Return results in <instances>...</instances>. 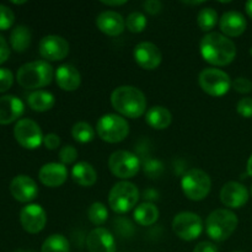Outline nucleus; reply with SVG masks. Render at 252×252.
<instances>
[{
    "label": "nucleus",
    "instance_id": "f8f14e48",
    "mask_svg": "<svg viewBox=\"0 0 252 252\" xmlns=\"http://www.w3.org/2000/svg\"><path fill=\"white\" fill-rule=\"evenodd\" d=\"M38 51L42 58L47 61H63L69 54V43L63 37L57 36V34H48L39 41Z\"/></svg>",
    "mask_w": 252,
    "mask_h": 252
},
{
    "label": "nucleus",
    "instance_id": "a878e982",
    "mask_svg": "<svg viewBox=\"0 0 252 252\" xmlns=\"http://www.w3.org/2000/svg\"><path fill=\"white\" fill-rule=\"evenodd\" d=\"M134 220L142 226H150L159 219V209L150 202H144L134 209Z\"/></svg>",
    "mask_w": 252,
    "mask_h": 252
},
{
    "label": "nucleus",
    "instance_id": "4c0bfd02",
    "mask_svg": "<svg viewBox=\"0 0 252 252\" xmlns=\"http://www.w3.org/2000/svg\"><path fill=\"white\" fill-rule=\"evenodd\" d=\"M236 111L244 118L252 117V97H244L236 105Z\"/></svg>",
    "mask_w": 252,
    "mask_h": 252
},
{
    "label": "nucleus",
    "instance_id": "cd10ccee",
    "mask_svg": "<svg viewBox=\"0 0 252 252\" xmlns=\"http://www.w3.org/2000/svg\"><path fill=\"white\" fill-rule=\"evenodd\" d=\"M70 246H69L68 239L62 234H53L48 236L44 240L43 245L41 248V252H69Z\"/></svg>",
    "mask_w": 252,
    "mask_h": 252
},
{
    "label": "nucleus",
    "instance_id": "393cba45",
    "mask_svg": "<svg viewBox=\"0 0 252 252\" xmlns=\"http://www.w3.org/2000/svg\"><path fill=\"white\" fill-rule=\"evenodd\" d=\"M27 103L36 112H47L53 108L56 98L51 93L44 90H36L27 97Z\"/></svg>",
    "mask_w": 252,
    "mask_h": 252
},
{
    "label": "nucleus",
    "instance_id": "ea45409f",
    "mask_svg": "<svg viewBox=\"0 0 252 252\" xmlns=\"http://www.w3.org/2000/svg\"><path fill=\"white\" fill-rule=\"evenodd\" d=\"M43 144L48 150H56L61 145V138L54 133H48L43 137Z\"/></svg>",
    "mask_w": 252,
    "mask_h": 252
},
{
    "label": "nucleus",
    "instance_id": "49530a36",
    "mask_svg": "<svg viewBox=\"0 0 252 252\" xmlns=\"http://www.w3.org/2000/svg\"><path fill=\"white\" fill-rule=\"evenodd\" d=\"M245 10H246V14L249 15V16L251 17L252 19V0H250V1H248L245 4Z\"/></svg>",
    "mask_w": 252,
    "mask_h": 252
},
{
    "label": "nucleus",
    "instance_id": "de8ad7c7",
    "mask_svg": "<svg viewBox=\"0 0 252 252\" xmlns=\"http://www.w3.org/2000/svg\"><path fill=\"white\" fill-rule=\"evenodd\" d=\"M248 174L252 177V155L249 158V161H248Z\"/></svg>",
    "mask_w": 252,
    "mask_h": 252
},
{
    "label": "nucleus",
    "instance_id": "f257e3e1",
    "mask_svg": "<svg viewBox=\"0 0 252 252\" xmlns=\"http://www.w3.org/2000/svg\"><path fill=\"white\" fill-rule=\"evenodd\" d=\"M199 49L204 61L216 66L228 65L236 57L235 43L219 32L204 34L199 43Z\"/></svg>",
    "mask_w": 252,
    "mask_h": 252
},
{
    "label": "nucleus",
    "instance_id": "b1692460",
    "mask_svg": "<svg viewBox=\"0 0 252 252\" xmlns=\"http://www.w3.org/2000/svg\"><path fill=\"white\" fill-rule=\"evenodd\" d=\"M145 121L152 128L158 130L166 129L172 122V115L166 107L162 106H154L149 108L145 115Z\"/></svg>",
    "mask_w": 252,
    "mask_h": 252
},
{
    "label": "nucleus",
    "instance_id": "c85d7f7f",
    "mask_svg": "<svg viewBox=\"0 0 252 252\" xmlns=\"http://www.w3.org/2000/svg\"><path fill=\"white\" fill-rule=\"evenodd\" d=\"M197 24H198L199 29L204 32H211L212 30L216 27L218 24V14L212 7H204L198 12L197 16Z\"/></svg>",
    "mask_w": 252,
    "mask_h": 252
},
{
    "label": "nucleus",
    "instance_id": "72a5a7b5",
    "mask_svg": "<svg viewBox=\"0 0 252 252\" xmlns=\"http://www.w3.org/2000/svg\"><path fill=\"white\" fill-rule=\"evenodd\" d=\"M59 159L63 165L73 164L78 159V150L73 145H65L59 150Z\"/></svg>",
    "mask_w": 252,
    "mask_h": 252
},
{
    "label": "nucleus",
    "instance_id": "bb28decb",
    "mask_svg": "<svg viewBox=\"0 0 252 252\" xmlns=\"http://www.w3.org/2000/svg\"><path fill=\"white\" fill-rule=\"evenodd\" d=\"M32 34L31 31L27 26L24 25H19V26L15 27L14 30L10 33V44H11V48L15 52H25L31 44Z\"/></svg>",
    "mask_w": 252,
    "mask_h": 252
},
{
    "label": "nucleus",
    "instance_id": "412c9836",
    "mask_svg": "<svg viewBox=\"0 0 252 252\" xmlns=\"http://www.w3.org/2000/svg\"><path fill=\"white\" fill-rule=\"evenodd\" d=\"M24 102L14 95L0 97V125H10L24 115Z\"/></svg>",
    "mask_w": 252,
    "mask_h": 252
},
{
    "label": "nucleus",
    "instance_id": "a19ab883",
    "mask_svg": "<svg viewBox=\"0 0 252 252\" xmlns=\"http://www.w3.org/2000/svg\"><path fill=\"white\" fill-rule=\"evenodd\" d=\"M143 6H144L145 11L150 15H157L162 10V4L159 0H148Z\"/></svg>",
    "mask_w": 252,
    "mask_h": 252
},
{
    "label": "nucleus",
    "instance_id": "3c124183",
    "mask_svg": "<svg viewBox=\"0 0 252 252\" xmlns=\"http://www.w3.org/2000/svg\"><path fill=\"white\" fill-rule=\"evenodd\" d=\"M250 54L252 56V47H251V49H250Z\"/></svg>",
    "mask_w": 252,
    "mask_h": 252
},
{
    "label": "nucleus",
    "instance_id": "5701e85b",
    "mask_svg": "<svg viewBox=\"0 0 252 252\" xmlns=\"http://www.w3.org/2000/svg\"><path fill=\"white\" fill-rule=\"evenodd\" d=\"M71 177L74 182L81 187H91L97 181V172L91 164L80 161L71 169Z\"/></svg>",
    "mask_w": 252,
    "mask_h": 252
},
{
    "label": "nucleus",
    "instance_id": "f3484780",
    "mask_svg": "<svg viewBox=\"0 0 252 252\" xmlns=\"http://www.w3.org/2000/svg\"><path fill=\"white\" fill-rule=\"evenodd\" d=\"M89 252H116L115 236L105 228H96L86 238Z\"/></svg>",
    "mask_w": 252,
    "mask_h": 252
},
{
    "label": "nucleus",
    "instance_id": "f704fd0d",
    "mask_svg": "<svg viewBox=\"0 0 252 252\" xmlns=\"http://www.w3.org/2000/svg\"><path fill=\"white\" fill-rule=\"evenodd\" d=\"M162 164L159 160H147L144 162V172L150 179H157L162 172Z\"/></svg>",
    "mask_w": 252,
    "mask_h": 252
},
{
    "label": "nucleus",
    "instance_id": "f03ea898",
    "mask_svg": "<svg viewBox=\"0 0 252 252\" xmlns=\"http://www.w3.org/2000/svg\"><path fill=\"white\" fill-rule=\"evenodd\" d=\"M111 105L120 115L135 120L147 111V98L138 88L125 85L115 89L111 94Z\"/></svg>",
    "mask_w": 252,
    "mask_h": 252
},
{
    "label": "nucleus",
    "instance_id": "20e7f679",
    "mask_svg": "<svg viewBox=\"0 0 252 252\" xmlns=\"http://www.w3.org/2000/svg\"><path fill=\"white\" fill-rule=\"evenodd\" d=\"M239 224V219L234 212L229 209H216L206 220V231L214 241H225L233 235Z\"/></svg>",
    "mask_w": 252,
    "mask_h": 252
},
{
    "label": "nucleus",
    "instance_id": "c03bdc74",
    "mask_svg": "<svg viewBox=\"0 0 252 252\" xmlns=\"http://www.w3.org/2000/svg\"><path fill=\"white\" fill-rule=\"evenodd\" d=\"M143 197H144L147 201H157V199L159 198V193H158L155 189H148L143 192Z\"/></svg>",
    "mask_w": 252,
    "mask_h": 252
},
{
    "label": "nucleus",
    "instance_id": "4be33fe9",
    "mask_svg": "<svg viewBox=\"0 0 252 252\" xmlns=\"http://www.w3.org/2000/svg\"><path fill=\"white\" fill-rule=\"evenodd\" d=\"M56 81L64 91L78 90L81 84V75L71 64H63L56 70Z\"/></svg>",
    "mask_w": 252,
    "mask_h": 252
},
{
    "label": "nucleus",
    "instance_id": "9d476101",
    "mask_svg": "<svg viewBox=\"0 0 252 252\" xmlns=\"http://www.w3.org/2000/svg\"><path fill=\"white\" fill-rule=\"evenodd\" d=\"M172 230L181 240L193 241L203 231L201 217L192 212H181L172 220Z\"/></svg>",
    "mask_w": 252,
    "mask_h": 252
},
{
    "label": "nucleus",
    "instance_id": "58836bf2",
    "mask_svg": "<svg viewBox=\"0 0 252 252\" xmlns=\"http://www.w3.org/2000/svg\"><path fill=\"white\" fill-rule=\"evenodd\" d=\"M233 88L239 94H249L252 91V83L248 78H236L233 83Z\"/></svg>",
    "mask_w": 252,
    "mask_h": 252
},
{
    "label": "nucleus",
    "instance_id": "2eb2a0df",
    "mask_svg": "<svg viewBox=\"0 0 252 252\" xmlns=\"http://www.w3.org/2000/svg\"><path fill=\"white\" fill-rule=\"evenodd\" d=\"M10 193L16 201L29 203L38 194V187L34 180L27 175H17L10 182Z\"/></svg>",
    "mask_w": 252,
    "mask_h": 252
},
{
    "label": "nucleus",
    "instance_id": "864d4df0",
    "mask_svg": "<svg viewBox=\"0 0 252 252\" xmlns=\"http://www.w3.org/2000/svg\"><path fill=\"white\" fill-rule=\"evenodd\" d=\"M234 252H241V251H234Z\"/></svg>",
    "mask_w": 252,
    "mask_h": 252
},
{
    "label": "nucleus",
    "instance_id": "4468645a",
    "mask_svg": "<svg viewBox=\"0 0 252 252\" xmlns=\"http://www.w3.org/2000/svg\"><path fill=\"white\" fill-rule=\"evenodd\" d=\"M134 61L145 70H154L161 64L162 54L157 44L152 42H140L133 51Z\"/></svg>",
    "mask_w": 252,
    "mask_h": 252
},
{
    "label": "nucleus",
    "instance_id": "09e8293b",
    "mask_svg": "<svg viewBox=\"0 0 252 252\" xmlns=\"http://www.w3.org/2000/svg\"><path fill=\"white\" fill-rule=\"evenodd\" d=\"M14 252H34V251H31V250H22V249H19V250L14 251Z\"/></svg>",
    "mask_w": 252,
    "mask_h": 252
},
{
    "label": "nucleus",
    "instance_id": "79ce46f5",
    "mask_svg": "<svg viewBox=\"0 0 252 252\" xmlns=\"http://www.w3.org/2000/svg\"><path fill=\"white\" fill-rule=\"evenodd\" d=\"M10 57V49L9 44H7L6 39L0 34V64L5 63Z\"/></svg>",
    "mask_w": 252,
    "mask_h": 252
},
{
    "label": "nucleus",
    "instance_id": "37998d69",
    "mask_svg": "<svg viewBox=\"0 0 252 252\" xmlns=\"http://www.w3.org/2000/svg\"><path fill=\"white\" fill-rule=\"evenodd\" d=\"M193 252H218V248L211 241H202L197 244L196 248L193 249Z\"/></svg>",
    "mask_w": 252,
    "mask_h": 252
},
{
    "label": "nucleus",
    "instance_id": "6ab92c4d",
    "mask_svg": "<svg viewBox=\"0 0 252 252\" xmlns=\"http://www.w3.org/2000/svg\"><path fill=\"white\" fill-rule=\"evenodd\" d=\"M68 171L65 165L58 162H48L44 164L38 171V179L44 186L47 187H59L66 181Z\"/></svg>",
    "mask_w": 252,
    "mask_h": 252
},
{
    "label": "nucleus",
    "instance_id": "ddd939ff",
    "mask_svg": "<svg viewBox=\"0 0 252 252\" xmlns=\"http://www.w3.org/2000/svg\"><path fill=\"white\" fill-rule=\"evenodd\" d=\"M20 223L27 233H39L46 226V211L39 204H27L20 211Z\"/></svg>",
    "mask_w": 252,
    "mask_h": 252
},
{
    "label": "nucleus",
    "instance_id": "dca6fc26",
    "mask_svg": "<svg viewBox=\"0 0 252 252\" xmlns=\"http://www.w3.org/2000/svg\"><path fill=\"white\" fill-rule=\"evenodd\" d=\"M220 201L224 206L229 207V208H241L249 201L248 189L239 182H228L224 185L220 191Z\"/></svg>",
    "mask_w": 252,
    "mask_h": 252
},
{
    "label": "nucleus",
    "instance_id": "1a4fd4ad",
    "mask_svg": "<svg viewBox=\"0 0 252 252\" xmlns=\"http://www.w3.org/2000/svg\"><path fill=\"white\" fill-rule=\"evenodd\" d=\"M108 167L116 177L122 180L132 179L140 169L138 157L127 150H117L112 153L108 159Z\"/></svg>",
    "mask_w": 252,
    "mask_h": 252
},
{
    "label": "nucleus",
    "instance_id": "473e14b6",
    "mask_svg": "<svg viewBox=\"0 0 252 252\" xmlns=\"http://www.w3.org/2000/svg\"><path fill=\"white\" fill-rule=\"evenodd\" d=\"M15 22V14L9 6L0 4V31L9 30Z\"/></svg>",
    "mask_w": 252,
    "mask_h": 252
},
{
    "label": "nucleus",
    "instance_id": "7c9ffc66",
    "mask_svg": "<svg viewBox=\"0 0 252 252\" xmlns=\"http://www.w3.org/2000/svg\"><path fill=\"white\" fill-rule=\"evenodd\" d=\"M88 218L95 225H102L108 218L107 207L101 202H95L89 207Z\"/></svg>",
    "mask_w": 252,
    "mask_h": 252
},
{
    "label": "nucleus",
    "instance_id": "e433bc0d",
    "mask_svg": "<svg viewBox=\"0 0 252 252\" xmlns=\"http://www.w3.org/2000/svg\"><path fill=\"white\" fill-rule=\"evenodd\" d=\"M14 83V75L7 68H0V94L9 90Z\"/></svg>",
    "mask_w": 252,
    "mask_h": 252
},
{
    "label": "nucleus",
    "instance_id": "39448f33",
    "mask_svg": "<svg viewBox=\"0 0 252 252\" xmlns=\"http://www.w3.org/2000/svg\"><path fill=\"white\" fill-rule=\"evenodd\" d=\"M139 189L128 181L117 182L108 194V204L116 213H127L137 206L139 201Z\"/></svg>",
    "mask_w": 252,
    "mask_h": 252
},
{
    "label": "nucleus",
    "instance_id": "9b49d317",
    "mask_svg": "<svg viewBox=\"0 0 252 252\" xmlns=\"http://www.w3.org/2000/svg\"><path fill=\"white\" fill-rule=\"evenodd\" d=\"M14 137L16 142L25 149H37L43 143L41 127L30 118H22L14 127Z\"/></svg>",
    "mask_w": 252,
    "mask_h": 252
},
{
    "label": "nucleus",
    "instance_id": "a211bd4d",
    "mask_svg": "<svg viewBox=\"0 0 252 252\" xmlns=\"http://www.w3.org/2000/svg\"><path fill=\"white\" fill-rule=\"evenodd\" d=\"M96 26L102 33L115 37L122 33L126 27V20L116 11H103L96 17Z\"/></svg>",
    "mask_w": 252,
    "mask_h": 252
},
{
    "label": "nucleus",
    "instance_id": "aec40b11",
    "mask_svg": "<svg viewBox=\"0 0 252 252\" xmlns=\"http://www.w3.org/2000/svg\"><path fill=\"white\" fill-rule=\"evenodd\" d=\"M219 27H220L224 36L239 37L245 32L248 22H246L245 16L241 12L230 10V11H226L225 14L221 15Z\"/></svg>",
    "mask_w": 252,
    "mask_h": 252
},
{
    "label": "nucleus",
    "instance_id": "2f4dec72",
    "mask_svg": "<svg viewBox=\"0 0 252 252\" xmlns=\"http://www.w3.org/2000/svg\"><path fill=\"white\" fill-rule=\"evenodd\" d=\"M126 26L133 33H140L147 27V17L139 11L132 12L126 20Z\"/></svg>",
    "mask_w": 252,
    "mask_h": 252
},
{
    "label": "nucleus",
    "instance_id": "c9c22d12",
    "mask_svg": "<svg viewBox=\"0 0 252 252\" xmlns=\"http://www.w3.org/2000/svg\"><path fill=\"white\" fill-rule=\"evenodd\" d=\"M115 229L121 236H123V238H129V236H132L133 230H134L132 223H130L128 219L125 218H120L116 220Z\"/></svg>",
    "mask_w": 252,
    "mask_h": 252
},
{
    "label": "nucleus",
    "instance_id": "c756f323",
    "mask_svg": "<svg viewBox=\"0 0 252 252\" xmlns=\"http://www.w3.org/2000/svg\"><path fill=\"white\" fill-rule=\"evenodd\" d=\"M71 135L74 139L79 143H90L95 138V130L89 123L86 122H78L71 128Z\"/></svg>",
    "mask_w": 252,
    "mask_h": 252
},
{
    "label": "nucleus",
    "instance_id": "6e6552de",
    "mask_svg": "<svg viewBox=\"0 0 252 252\" xmlns=\"http://www.w3.org/2000/svg\"><path fill=\"white\" fill-rule=\"evenodd\" d=\"M198 83L202 90L211 96H223L233 86L231 79L225 71L217 68H206L199 73Z\"/></svg>",
    "mask_w": 252,
    "mask_h": 252
},
{
    "label": "nucleus",
    "instance_id": "423d86ee",
    "mask_svg": "<svg viewBox=\"0 0 252 252\" xmlns=\"http://www.w3.org/2000/svg\"><path fill=\"white\" fill-rule=\"evenodd\" d=\"M96 130H97V135L103 142L115 144V143L122 142L128 137L129 125L122 116L107 113L98 118L96 123Z\"/></svg>",
    "mask_w": 252,
    "mask_h": 252
},
{
    "label": "nucleus",
    "instance_id": "603ef678",
    "mask_svg": "<svg viewBox=\"0 0 252 252\" xmlns=\"http://www.w3.org/2000/svg\"><path fill=\"white\" fill-rule=\"evenodd\" d=\"M251 197H252V187H251Z\"/></svg>",
    "mask_w": 252,
    "mask_h": 252
},
{
    "label": "nucleus",
    "instance_id": "0eeeda50",
    "mask_svg": "<svg viewBox=\"0 0 252 252\" xmlns=\"http://www.w3.org/2000/svg\"><path fill=\"white\" fill-rule=\"evenodd\" d=\"M181 187L187 198L194 202L202 201L211 192V177L203 170L191 169L182 177Z\"/></svg>",
    "mask_w": 252,
    "mask_h": 252
},
{
    "label": "nucleus",
    "instance_id": "7ed1b4c3",
    "mask_svg": "<svg viewBox=\"0 0 252 252\" xmlns=\"http://www.w3.org/2000/svg\"><path fill=\"white\" fill-rule=\"evenodd\" d=\"M53 66L46 61H34L20 66L16 80L24 89L34 90L49 85L53 80Z\"/></svg>",
    "mask_w": 252,
    "mask_h": 252
},
{
    "label": "nucleus",
    "instance_id": "8fccbe9b",
    "mask_svg": "<svg viewBox=\"0 0 252 252\" xmlns=\"http://www.w3.org/2000/svg\"><path fill=\"white\" fill-rule=\"evenodd\" d=\"M25 2H26V1H14V0H12V4L20 5V4H25Z\"/></svg>",
    "mask_w": 252,
    "mask_h": 252
},
{
    "label": "nucleus",
    "instance_id": "a18cd8bd",
    "mask_svg": "<svg viewBox=\"0 0 252 252\" xmlns=\"http://www.w3.org/2000/svg\"><path fill=\"white\" fill-rule=\"evenodd\" d=\"M103 5L107 6H122V5L127 4V0H121V1H102Z\"/></svg>",
    "mask_w": 252,
    "mask_h": 252
}]
</instances>
